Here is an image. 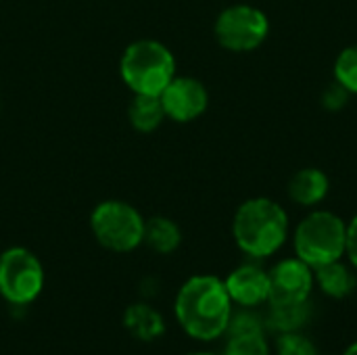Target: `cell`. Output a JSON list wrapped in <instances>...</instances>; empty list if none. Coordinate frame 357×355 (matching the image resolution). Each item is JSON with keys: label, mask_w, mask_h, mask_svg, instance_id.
Returning <instances> with one entry per match:
<instances>
[{"label": "cell", "mask_w": 357, "mask_h": 355, "mask_svg": "<svg viewBox=\"0 0 357 355\" xmlns=\"http://www.w3.org/2000/svg\"><path fill=\"white\" fill-rule=\"evenodd\" d=\"M234 303L222 278L199 274L188 278L174 301V314L182 331L197 341H215L226 335Z\"/></svg>", "instance_id": "6da1fadb"}, {"label": "cell", "mask_w": 357, "mask_h": 355, "mask_svg": "<svg viewBox=\"0 0 357 355\" xmlns=\"http://www.w3.org/2000/svg\"><path fill=\"white\" fill-rule=\"evenodd\" d=\"M289 213L268 197L245 201L232 220V236L243 253L253 259L274 255L289 239Z\"/></svg>", "instance_id": "7a4b0ae2"}, {"label": "cell", "mask_w": 357, "mask_h": 355, "mask_svg": "<svg viewBox=\"0 0 357 355\" xmlns=\"http://www.w3.org/2000/svg\"><path fill=\"white\" fill-rule=\"evenodd\" d=\"M293 247L295 255L312 268L343 259L347 251V222L333 211H312L297 224Z\"/></svg>", "instance_id": "3957f363"}, {"label": "cell", "mask_w": 357, "mask_h": 355, "mask_svg": "<svg viewBox=\"0 0 357 355\" xmlns=\"http://www.w3.org/2000/svg\"><path fill=\"white\" fill-rule=\"evenodd\" d=\"M119 69L126 86L134 94L159 96L176 77V59L161 42L138 40L126 48Z\"/></svg>", "instance_id": "277c9868"}, {"label": "cell", "mask_w": 357, "mask_h": 355, "mask_svg": "<svg viewBox=\"0 0 357 355\" xmlns=\"http://www.w3.org/2000/svg\"><path fill=\"white\" fill-rule=\"evenodd\" d=\"M94 239L109 251L128 253L142 245L144 220L142 216L123 201L100 203L90 218Z\"/></svg>", "instance_id": "5b68a950"}, {"label": "cell", "mask_w": 357, "mask_h": 355, "mask_svg": "<svg viewBox=\"0 0 357 355\" xmlns=\"http://www.w3.org/2000/svg\"><path fill=\"white\" fill-rule=\"evenodd\" d=\"M44 289V268L25 247H10L0 255V295L10 305L33 303Z\"/></svg>", "instance_id": "8992f818"}, {"label": "cell", "mask_w": 357, "mask_h": 355, "mask_svg": "<svg viewBox=\"0 0 357 355\" xmlns=\"http://www.w3.org/2000/svg\"><path fill=\"white\" fill-rule=\"evenodd\" d=\"M213 31L222 48L230 52H251L266 42L270 19L253 4H232L218 15Z\"/></svg>", "instance_id": "52a82bcc"}, {"label": "cell", "mask_w": 357, "mask_h": 355, "mask_svg": "<svg viewBox=\"0 0 357 355\" xmlns=\"http://www.w3.org/2000/svg\"><path fill=\"white\" fill-rule=\"evenodd\" d=\"M270 278V299L274 303H297L310 301V295L316 287L314 268L303 259L287 257L280 259L272 270H268Z\"/></svg>", "instance_id": "ba28073f"}, {"label": "cell", "mask_w": 357, "mask_h": 355, "mask_svg": "<svg viewBox=\"0 0 357 355\" xmlns=\"http://www.w3.org/2000/svg\"><path fill=\"white\" fill-rule=\"evenodd\" d=\"M165 117L178 121V123H188L197 117H201L209 105V92L207 88L195 80V77H174L165 90L159 94Z\"/></svg>", "instance_id": "9c48e42d"}, {"label": "cell", "mask_w": 357, "mask_h": 355, "mask_svg": "<svg viewBox=\"0 0 357 355\" xmlns=\"http://www.w3.org/2000/svg\"><path fill=\"white\" fill-rule=\"evenodd\" d=\"M224 285L232 303L238 308H259L270 299L268 270L257 264H243L234 268Z\"/></svg>", "instance_id": "30bf717a"}, {"label": "cell", "mask_w": 357, "mask_h": 355, "mask_svg": "<svg viewBox=\"0 0 357 355\" xmlns=\"http://www.w3.org/2000/svg\"><path fill=\"white\" fill-rule=\"evenodd\" d=\"M328 190H331V180L318 167H303L289 182V197L301 207L320 205L328 197Z\"/></svg>", "instance_id": "8fae6325"}, {"label": "cell", "mask_w": 357, "mask_h": 355, "mask_svg": "<svg viewBox=\"0 0 357 355\" xmlns=\"http://www.w3.org/2000/svg\"><path fill=\"white\" fill-rule=\"evenodd\" d=\"M354 266L343 264V259L314 268V280L318 289L331 299H347L356 293L357 276Z\"/></svg>", "instance_id": "7c38bea8"}, {"label": "cell", "mask_w": 357, "mask_h": 355, "mask_svg": "<svg viewBox=\"0 0 357 355\" xmlns=\"http://www.w3.org/2000/svg\"><path fill=\"white\" fill-rule=\"evenodd\" d=\"M264 318H266V326L276 331L278 335L297 333L303 331L312 320V305L310 301H297V303L268 301V312Z\"/></svg>", "instance_id": "4fadbf2b"}, {"label": "cell", "mask_w": 357, "mask_h": 355, "mask_svg": "<svg viewBox=\"0 0 357 355\" xmlns=\"http://www.w3.org/2000/svg\"><path fill=\"white\" fill-rule=\"evenodd\" d=\"M126 331L138 341H157L165 333L163 316L149 303H134L123 314Z\"/></svg>", "instance_id": "5bb4252c"}, {"label": "cell", "mask_w": 357, "mask_h": 355, "mask_svg": "<svg viewBox=\"0 0 357 355\" xmlns=\"http://www.w3.org/2000/svg\"><path fill=\"white\" fill-rule=\"evenodd\" d=\"M142 243H146L155 253L167 255L174 253L180 243H182V232L178 228L176 222H172L169 218H151L144 220V239Z\"/></svg>", "instance_id": "9a60e30c"}, {"label": "cell", "mask_w": 357, "mask_h": 355, "mask_svg": "<svg viewBox=\"0 0 357 355\" xmlns=\"http://www.w3.org/2000/svg\"><path fill=\"white\" fill-rule=\"evenodd\" d=\"M128 117L130 123L138 130V132H153L161 126V121L165 119V111L161 105L159 96L153 94H136L130 103L128 109Z\"/></svg>", "instance_id": "2e32d148"}, {"label": "cell", "mask_w": 357, "mask_h": 355, "mask_svg": "<svg viewBox=\"0 0 357 355\" xmlns=\"http://www.w3.org/2000/svg\"><path fill=\"white\" fill-rule=\"evenodd\" d=\"M224 355H270L266 333H238L228 335Z\"/></svg>", "instance_id": "e0dca14e"}, {"label": "cell", "mask_w": 357, "mask_h": 355, "mask_svg": "<svg viewBox=\"0 0 357 355\" xmlns=\"http://www.w3.org/2000/svg\"><path fill=\"white\" fill-rule=\"evenodd\" d=\"M335 82L349 94H357V44L343 48L335 61Z\"/></svg>", "instance_id": "ac0fdd59"}, {"label": "cell", "mask_w": 357, "mask_h": 355, "mask_svg": "<svg viewBox=\"0 0 357 355\" xmlns=\"http://www.w3.org/2000/svg\"><path fill=\"white\" fill-rule=\"evenodd\" d=\"M276 355H320L314 341L305 337L301 331L282 333L276 341Z\"/></svg>", "instance_id": "d6986e66"}, {"label": "cell", "mask_w": 357, "mask_h": 355, "mask_svg": "<svg viewBox=\"0 0 357 355\" xmlns=\"http://www.w3.org/2000/svg\"><path fill=\"white\" fill-rule=\"evenodd\" d=\"M349 96H351V94H349L341 84L333 82V84L324 90V94H322V105H324V109H328V111H341V109L347 105Z\"/></svg>", "instance_id": "ffe728a7"}, {"label": "cell", "mask_w": 357, "mask_h": 355, "mask_svg": "<svg viewBox=\"0 0 357 355\" xmlns=\"http://www.w3.org/2000/svg\"><path fill=\"white\" fill-rule=\"evenodd\" d=\"M349 264L357 270V213L347 222V251H345Z\"/></svg>", "instance_id": "44dd1931"}, {"label": "cell", "mask_w": 357, "mask_h": 355, "mask_svg": "<svg viewBox=\"0 0 357 355\" xmlns=\"http://www.w3.org/2000/svg\"><path fill=\"white\" fill-rule=\"evenodd\" d=\"M343 355H357V341L356 343H351V345L347 347V352H345Z\"/></svg>", "instance_id": "7402d4cb"}, {"label": "cell", "mask_w": 357, "mask_h": 355, "mask_svg": "<svg viewBox=\"0 0 357 355\" xmlns=\"http://www.w3.org/2000/svg\"><path fill=\"white\" fill-rule=\"evenodd\" d=\"M186 355H215V354H209V352H192V354H186Z\"/></svg>", "instance_id": "603a6c76"}]
</instances>
